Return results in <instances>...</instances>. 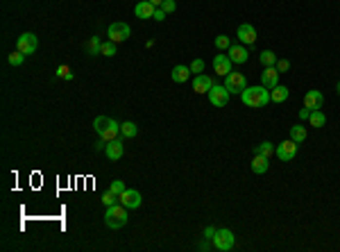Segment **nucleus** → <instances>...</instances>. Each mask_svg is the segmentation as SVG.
<instances>
[{"label":"nucleus","instance_id":"nucleus-1","mask_svg":"<svg viewBox=\"0 0 340 252\" xmlns=\"http://www.w3.org/2000/svg\"><path fill=\"white\" fill-rule=\"evenodd\" d=\"M241 100L245 107H254V109H261L270 102V89L268 86H245V91L241 93Z\"/></svg>","mask_w":340,"mask_h":252},{"label":"nucleus","instance_id":"nucleus-2","mask_svg":"<svg viewBox=\"0 0 340 252\" xmlns=\"http://www.w3.org/2000/svg\"><path fill=\"white\" fill-rule=\"evenodd\" d=\"M93 127H95L100 139H105V141H113L120 136V123H116L109 116H98V118L93 120Z\"/></svg>","mask_w":340,"mask_h":252},{"label":"nucleus","instance_id":"nucleus-3","mask_svg":"<svg viewBox=\"0 0 340 252\" xmlns=\"http://www.w3.org/2000/svg\"><path fill=\"white\" fill-rule=\"evenodd\" d=\"M127 220H130V216H127V207L125 205H112L107 207L105 212V225L109 227V230H120V227L127 225Z\"/></svg>","mask_w":340,"mask_h":252},{"label":"nucleus","instance_id":"nucleus-4","mask_svg":"<svg viewBox=\"0 0 340 252\" xmlns=\"http://www.w3.org/2000/svg\"><path fill=\"white\" fill-rule=\"evenodd\" d=\"M130 25L127 23H123V20H116V23H112V25L107 27V37H109V41H113V43H120V41H127L130 39Z\"/></svg>","mask_w":340,"mask_h":252},{"label":"nucleus","instance_id":"nucleus-5","mask_svg":"<svg viewBox=\"0 0 340 252\" xmlns=\"http://www.w3.org/2000/svg\"><path fill=\"white\" fill-rule=\"evenodd\" d=\"M236 243V236L231 230H216V236H213V248L220 252H229Z\"/></svg>","mask_w":340,"mask_h":252},{"label":"nucleus","instance_id":"nucleus-6","mask_svg":"<svg viewBox=\"0 0 340 252\" xmlns=\"http://www.w3.org/2000/svg\"><path fill=\"white\" fill-rule=\"evenodd\" d=\"M37 48H39V39H37V34H32V32H23L19 39H16V50H20L23 55H34Z\"/></svg>","mask_w":340,"mask_h":252},{"label":"nucleus","instance_id":"nucleus-7","mask_svg":"<svg viewBox=\"0 0 340 252\" xmlns=\"http://www.w3.org/2000/svg\"><path fill=\"white\" fill-rule=\"evenodd\" d=\"M297 146H300V143H295L293 139L282 141L279 146H275L277 159H279V161H293V159H295V155H297Z\"/></svg>","mask_w":340,"mask_h":252},{"label":"nucleus","instance_id":"nucleus-8","mask_svg":"<svg viewBox=\"0 0 340 252\" xmlns=\"http://www.w3.org/2000/svg\"><path fill=\"white\" fill-rule=\"evenodd\" d=\"M207 96H209V102L213 107H227L229 96H231V93L227 91V86H225V84H213Z\"/></svg>","mask_w":340,"mask_h":252},{"label":"nucleus","instance_id":"nucleus-9","mask_svg":"<svg viewBox=\"0 0 340 252\" xmlns=\"http://www.w3.org/2000/svg\"><path fill=\"white\" fill-rule=\"evenodd\" d=\"M225 86H227V91L229 93H238L241 96L243 91H245V86H247V80H245V75L243 73H231L225 78Z\"/></svg>","mask_w":340,"mask_h":252},{"label":"nucleus","instance_id":"nucleus-10","mask_svg":"<svg viewBox=\"0 0 340 252\" xmlns=\"http://www.w3.org/2000/svg\"><path fill=\"white\" fill-rule=\"evenodd\" d=\"M236 37L241 39L243 46H249V48L254 46L256 39H259V37H256V27L249 25V23H243V25H238V32H236Z\"/></svg>","mask_w":340,"mask_h":252},{"label":"nucleus","instance_id":"nucleus-11","mask_svg":"<svg viewBox=\"0 0 340 252\" xmlns=\"http://www.w3.org/2000/svg\"><path fill=\"white\" fill-rule=\"evenodd\" d=\"M227 57L231 59V64H245L249 59V50L243 43H231L227 50Z\"/></svg>","mask_w":340,"mask_h":252},{"label":"nucleus","instance_id":"nucleus-12","mask_svg":"<svg viewBox=\"0 0 340 252\" xmlns=\"http://www.w3.org/2000/svg\"><path fill=\"white\" fill-rule=\"evenodd\" d=\"M118 200H120V205H125L127 209H138L141 202H143V198H141V193H138L136 189H125Z\"/></svg>","mask_w":340,"mask_h":252},{"label":"nucleus","instance_id":"nucleus-13","mask_svg":"<svg viewBox=\"0 0 340 252\" xmlns=\"http://www.w3.org/2000/svg\"><path fill=\"white\" fill-rule=\"evenodd\" d=\"M279 71H277V66H265L263 68V73H261V84L263 86H268L270 91L275 89L277 84H279Z\"/></svg>","mask_w":340,"mask_h":252},{"label":"nucleus","instance_id":"nucleus-14","mask_svg":"<svg viewBox=\"0 0 340 252\" xmlns=\"http://www.w3.org/2000/svg\"><path fill=\"white\" fill-rule=\"evenodd\" d=\"M213 73L223 75V78H227L231 73V59H229L227 55H216L213 57Z\"/></svg>","mask_w":340,"mask_h":252},{"label":"nucleus","instance_id":"nucleus-15","mask_svg":"<svg viewBox=\"0 0 340 252\" xmlns=\"http://www.w3.org/2000/svg\"><path fill=\"white\" fill-rule=\"evenodd\" d=\"M125 153V148H123V141L120 139H113V141H107V148H105V155H107V159H112V161H118L120 157H123Z\"/></svg>","mask_w":340,"mask_h":252},{"label":"nucleus","instance_id":"nucleus-16","mask_svg":"<svg viewBox=\"0 0 340 252\" xmlns=\"http://www.w3.org/2000/svg\"><path fill=\"white\" fill-rule=\"evenodd\" d=\"M322 105H324L322 91H315V89L306 91V96H304V107H308V109H322Z\"/></svg>","mask_w":340,"mask_h":252},{"label":"nucleus","instance_id":"nucleus-17","mask_svg":"<svg viewBox=\"0 0 340 252\" xmlns=\"http://www.w3.org/2000/svg\"><path fill=\"white\" fill-rule=\"evenodd\" d=\"M249 168H252V173H256V175H263V173H268V168H270V157H263V155H256V153H254V159L249 161Z\"/></svg>","mask_w":340,"mask_h":252},{"label":"nucleus","instance_id":"nucleus-18","mask_svg":"<svg viewBox=\"0 0 340 252\" xmlns=\"http://www.w3.org/2000/svg\"><path fill=\"white\" fill-rule=\"evenodd\" d=\"M211 86H213V80L209 75H195V80H193V91L195 93H209Z\"/></svg>","mask_w":340,"mask_h":252},{"label":"nucleus","instance_id":"nucleus-19","mask_svg":"<svg viewBox=\"0 0 340 252\" xmlns=\"http://www.w3.org/2000/svg\"><path fill=\"white\" fill-rule=\"evenodd\" d=\"M157 7L152 5L150 0H141L136 7H134V14H136L138 19H152V14H154Z\"/></svg>","mask_w":340,"mask_h":252},{"label":"nucleus","instance_id":"nucleus-20","mask_svg":"<svg viewBox=\"0 0 340 252\" xmlns=\"http://www.w3.org/2000/svg\"><path fill=\"white\" fill-rule=\"evenodd\" d=\"M190 78V68L184 66V64H177L175 68H172V82H177V84H184V82H189Z\"/></svg>","mask_w":340,"mask_h":252},{"label":"nucleus","instance_id":"nucleus-21","mask_svg":"<svg viewBox=\"0 0 340 252\" xmlns=\"http://www.w3.org/2000/svg\"><path fill=\"white\" fill-rule=\"evenodd\" d=\"M288 96H290V91H288V86H282L277 84L272 91H270V102H286Z\"/></svg>","mask_w":340,"mask_h":252},{"label":"nucleus","instance_id":"nucleus-22","mask_svg":"<svg viewBox=\"0 0 340 252\" xmlns=\"http://www.w3.org/2000/svg\"><path fill=\"white\" fill-rule=\"evenodd\" d=\"M136 134H138V127L134 120H125L123 125H120V136L123 139H134Z\"/></svg>","mask_w":340,"mask_h":252},{"label":"nucleus","instance_id":"nucleus-23","mask_svg":"<svg viewBox=\"0 0 340 252\" xmlns=\"http://www.w3.org/2000/svg\"><path fill=\"white\" fill-rule=\"evenodd\" d=\"M84 50H86V55H91V57L100 55V50H102V41H100V37H91V39L86 41Z\"/></svg>","mask_w":340,"mask_h":252},{"label":"nucleus","instance_id":"nucleus-24","mask_svg":"<svg viewBox=\"0 0 340 252\" xmlns=\"http://www.w3.org/2000/svg\"><path fill=\"white\" fill-rule=\"evenodd\" d=\"M306 136H308V132H306V127L304 125H293L290 127V139H293L295 143H304Z\"/></svg>","mask_w":340,"mask_h":252},{"label":"nucleus","instance_id":"nucleus-25","mask_svg":"<svg viewBox=\"0 0 340 252\" xmlns=\"http://www.w3.org/2000/svg\"><path fill=\"white\" fill-rule=\"evenodd\" d=\"M308 123L313 127H324V123H327V116L322 114V109H313L311 112V118H308Z\"/></svg>","mask_w":340,"mask_h":252},{"label":"nucleus","instance_id":"nucleus-26","mask_svg":"<svg viewBox=\"0 0 340 252\" xmlns=\"http://www.w3.org/2000/svg\"><path fill=\"white\" fill-rule=\"evenodd\" d=\"M256 155H263V157H270V155H275V143H270V141H263L259 146L254 148Z\"/></svg>","mask_w":340,"mask_h":252},{"label":"nucleus","instance_id":"nucleus-27","mask_svg":"<svg viewBox=\"0 0 340 252\" xmlns=\"http://www.w3.org/2000/svg\"><path fill=\"white\" fill-rule=\"evenodd\" d=\"M259 59H261L263 68H265V66H275V64H277V55L272 53V50H263V53L259 55Z\"/></svg>","mask_w":340,"mask_h":252},{"label":"nucleus","instance_id":"nucleus-28","mask_svg":"<svg viewBox=\"0 0 340 252\" xmlns=\"http://www.w3.org/2000/svg\"><path fill=\"white\" fill-rule=\"evenodd\" d=\"M213 43H216L218 50H229V46H231V39H229L227 34H218Z\"/></svg>","mask_w":340,"mask_h":252},{"label":"nucleus","instance_id":"nucleus-29","mask_svg":"<svg viewBox=\"0 0 340 252\" xmlns=\"http://www.w3.org/2000/svg\"><path fill=\"white\" fill-rule=\"evenodd\" d=\"M55 75H57V78H61V80H68L71 82L73 80V71L68 66H66V64H61V66H57V71H55Z\"/></svg>","mask_w":340,"mask_h":252},{"label":"nucleus","instance_id":"nucleus-30","mask_svg":"<svg viewBox=\"0 0 340 252\" xmlns=\"http://www.w3.org/2000/svg\"><path fill=\"white\" fill-rule=\"evenodd\" d=\"M100 55L113 57V55H116V43H113V41H102V50H100Z\"/></svg>","mask_w":340,"mask_h":252},{"label":"nucleus","instance_id":"nucleus-31","mask_svg":"<svg viewBox=\"0 0 340 252\" xmlns=\"http://www.w3.org/2000/svg\"><path fill=\"white\" fill-rule=\"evenodd\" d=\"M25 57H27V55H23L20 50H16V53H12L9 57H7V61H9L12 66H20V64L25 61Z\"/></svg>","mask_w":340,"mask_h":252},{"label":"nucleus","instance_id":"nucleus-32","mask_svg":"<svg viewBox=\"0 0 340 252\" xmlns=\"http://www.w3.org/2000/svg\"><path fill=\"white\" fill-rule=\"evenodd\" d=\"M118 202H120V200H118L116 193H112V191H105V193H102V205H105V207L118 205Z\"/></svg>","mask_w":340,"mask_h":252},{"label":"nucleus","instance_id":"nucleus-33","mask_svg":"<svg viewBox=\"0 0 340 252\" xmlns=\"http://www.w3.org/2000/svg\"><path fill=\"white\" fill-rule=\"evenodd\" d=\"M125 189H127V186H125V182H123V179H113L112 184H109V191H112V193H116L118 198H120V193H123Z\"/></svg>","mask_w":340,"mask_h":252},{"label":"nucleus","instance_id":"nucleus-34","mask_svg":"<svg viewBox=\"0 0 340 252\" xmlns=\"http://www.w3.org/2000/svg\"><path fill=\"white\" fill-rule=\"evenodd\" d=\"M190 73H195V75H202L204 73V61L202 59H193V64H190Z\"/></svg>","mask_w":340,"mask_h":252},{"label":"nucleus","instance_id":"nucleus-35","mask_svg":"<svg viewBox=\"0 0 340 252\" xmlns=\"http://www.w3.org/2000/svg\"><path fill=\"white\" fill-rule=\"evenodd\" d=\"M161 9H164L166 14L175 12V9H177V2H175V0H164V2H161Z\"/></svg>","mask_w":340,"mask_h":252},{"label":"nucleus","instance_id":"nucleus-36","mask_svg":"<svg viewBox=\"0 0 340 252\" xmlns=\"http://www.w3.org/2000/svg\"><path fill=\"white\" fill-rule=\"evenodd\" d=\"M275 66H277V71H279V73H286L288 68H290V61H288V59H277Z\"/></svg>","mask_w":340,"mask_h":252},{"label":"nucleus","instance_id":"nucleus-37","mask_svg":"<svg viewBox=\"0 0 340 252\" xmlns=\"http://www.w3.org/2000/svg\"><path fill=\"white\" fill-rule=\"evenodd\" d=\"M152 19L161 23V20H166V12L161 9V7H157V9H154V14H152Z\"/></svg>","mask_w":340,"mask_h":252},{"label":"nucleus","instance_id":"nucleus-38","mask_svg":"<svg viewBox=\"0 0 340 252\" xmlns=\"http://www.w3.org/2000/svg\"><path fill=\"white\" fill-rule=\"evenodd\" d=\"M311 112H313V109H308V107L300 109V118H302V120H308V118H311Z\"/></svg>","mask_w":340,"mask_h":252},{"label":"nucleus","instance_id":"nucleus-39","mask_svg":"<svg viewBox=\"0 0 340 252\" xmlns=\"http://www.w3.org/2000/svg\"><path fill=\"white\" fill-rule=\"evenodd\" d=\"M213 236H216V230H213V227H207V230H204V239L213 241Z\"/></svg>","mask_w":340,"mask_h":252},{"label":"nucleus","instance_id":"nucleus-40","mask_svg":"<svg viewBox=\"0 0 340 252\" xmlns=\"http://www.w3.org/2000/svg\"><path fill=\"white\" fill-rule=\"evenodd\" d=\"M150 2H152L154 7H161V2H164V0H150Z\"/></svg>","mask_w":340,"mask_h":252},{"label":"nucleus","instance_id":"nucleus-41","mask_svg":"<svg viewBox=\"0 0 340 252\" xmlns=\"http://www.w3.org/2000/svg\"><path fill=\"white\" fill-rule=\"evenodd\" d=\"M336 91H338V96H340V82H338V84H336Z\"/></svg>","mask_w":340,"mask_h":252}]
</instances>
